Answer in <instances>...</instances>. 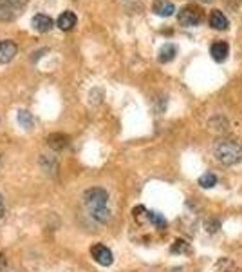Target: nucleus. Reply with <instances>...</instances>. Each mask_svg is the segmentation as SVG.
Instances as JSON below:
<instances>
[{
    "instance_id": "18",
    "label": "nucleus",
    "mask_w": 242,
    "mask_h": 272,
    "mask_svg": "<svg viewBox=\"0 0 242 272\" xmlns=\"http://www.w3.org/2000/svg\"><path fill=\"white\" fill-rule=\"evenodd\" d=\"M4 212H6V205H4V198L0 196V218L4 216Z\"/></svg>"
},
{
    "instance_id": "15",
    "label": "nucleus",
    "mask_w": 242,
    "mask_h": 272,
    "mask_svg": "<svg viewBox=\"0 0 242 272\" xmlns=\"http://www.w3.org/2000/svg\"><path fill=\"white\" fill-rule=\"evenodd\" d=\"M18 124L24 129H31L35 125V118L29 111H18Z\"/></svg>"
},
{
    "instance_id": "14",
    "label": "nucleus",
    "mask_w": 242,
    "mask_h": 272,
    "mask_svg": "<svg viewBox=\"0 0 242 272\" xmlns=\"http://www.w3.org/2000/svg\"><path fill=\"white\" fill-rule=\"evenodd\" d=\"M199 185L203 189H211L217 185V176H215L213 172H204L203 176L199 178Z\"/></svg>"
},
{
    "instance_id": "13",
    "label": "nucleus",
    "mask_w": 242,
    "mask_h": 272,
    "mask_svg": "<svg viewBox=\"0 0 242 272\" xmlns=\"http://www.w3.org/2000/svg\"><path fill=\"white\" fill-rule=\"evenodd\" d=\"M145 214H147V220L150 221V223H154L157 229H165V227H167V220H165V218L161 216L159 212L147 211V212H145Z\"/></svg>"
},
{
    "instance_id": "10",
    "label": "nucleus",
    "mask_w": 242,
    "mask_h": 272,
    "mask_svg": "<svg viewBox=\"0 0 242 272\" xmlns=\"http://www.w3.org/2000/svg\"><path fill=\"white\" fill-rule=\"evenodd\" d=\"M175 6L172 4L170 0H155L154 2V13L159 16H170L174 15Z\"/></svg>"
},
{
    "instance_id": "6",
    "label": "nucleus",
    "mask_w": 242,
    "mask_h": 272,
    "mask_svg": "<svg viewBox=\"0 0 242 272\" xmlns=\"http://www.w3.org/2000/svg\"><path fill=\"white\" fill-rule=\"evenodd\" d=\"M31 26L35 31L38 33H47L49 29L55 26V22H52V18L49 15H44V13H38V15L33 16V20H31Z\"/></svg>"
},
{
    "instance_id": "19",
    "label": "nucleus",
    "mask_w": 242,
    "mask_h": 272,
    "mask_svg": "<svg viewBox=\"0 0 242 272\" xmlns=\"http://www.w3.org/2000/svg\"><path fill=\"white\" fill-rule=\"evenodd\" d=\"M172 272H183V268H174Z\"/></svg>"
},
{
    "instance_id": "16",
    "label": "nucleus",
    "mask_w": 242,
    "mask_h": 272,
    "mask_svg": "<svg viewBox=\"0 0 242 272\" xmlns=\"http://www.w3.org/2000/svg\"><path fill=\"white\" fill-rule=\"evenodd\" d=\"M170 251L174 252V254H183V252H188V251H190V245H188L184 240H175Z\"/></svg>"
},
{
    "instance_id": "9",
    "label": "nucleus",
    "mask_w": 242,
    "mask_h": 272,
    "mask_svg": "<svg viewBox=\"0 0 242 272\" xmlns=\"http://www.w3.org/2000/svg\"><path fill=\"white\" fill-rule=\"evenodd\" d=\"M211 56H213L215 62H224L228 58V53H230V46L226 42H215L210 49Z\"/></svg>"
},
{
    "instance_id": "12",
    "label": "nucleus",
    "mask_w": 242,
    "mask_h": 272,
    "mask_svg": "<svg viewBox=\"0 0 242 272\" xmlns=\"http://www.w3.org/2000/svg\"><path fill=\"white\" fill-rule=\"evenodd\" d=\"M175 55H177V48L174 44H165L161 48V51H159V62L161 64H168V62L174 60Z\"/></svg>"
},
{
    "instance_id": "4",
    "label": "nucleus",
    "mask_w": 242,
    "mask_h": 272,
    "mask_svg": "<svg viewBox=\"0 0 242 272\" xmlns=\"http://www.w3.org/2000/svg\"><path fill=\"white\" fill-rule=\"evenodd\" d=\"M91 254H92V258H94L96 263L103 265V267H109V265H112V261H114L112 251L109 247H105V245H101V243L92 245Z\"/></svg>"
},
{
    "instance_id": "11",
    "label": "nucleus",
    "mask_w": 242,
    "mask_h": 272,
    "mask_svg": "<svg viewBox=\"0 0 242 272\" xmlns=\"http://www.w3.org/2000/svg\"><path fill=\"white\" fill-rule=\"evenodd\" d=\"M47 144L52 151H62L69 145V138L65 134H60V132H55L47 138Z\"/></svg>"
},
{
    "instance_id": "2",
    "label": "nucleus",
    "mask_w": 242,
    "mask_h": 272,
    "mask_svg": "<svg viewBox=\"0 0 242 272\" xmlns=\"http://www.w3.org/2000/svg\"><path fill=\"white\" fill-rule=\"evenodd\" d=\"M215 158L223 165H235L242 162V144L237 140H230V138H223L219 140L213 147Z\"/></svg>"
},
{
    "instance_id": "20",
    "label": "nucleus",
    "mask_w": 242,
    "mask_h": 272,
    "mask_svg": "<svg viewBox=\"0 0 242 272\" xmlns=\"http://www.w3.org/2000/svg\"><path fill=\"white\" fill-rule=\"evenodd\" d=\"M201 2H211V0H201Z\"/></svg>"
},
{
    "instance_id": "7",
    "label": "nucleus",
    "mask_w": 242,
    "mask_h": 272,
    "mask_svg": "<svg viewBox=\"0 0 242 272\" xmlns=\"http://www.w3.org/2000/svg\"><path fill=\"white\" fill-rule=\"evenodd\" d=\"M210 24H211V28L217 29V31H226V29L230 28V20H228V16L224 15L223 11H219V9L211 11Z\"/></svg>"
},
{
    "instance_id": "3",
    "label": "nucleus",
    "mask_w": 242,
    "mask_h": 272,
    "mask_svg": "<svg viewBox=\"0 0 242 272\" xmlns=\"http://www.w3.org/2000/svg\"><path fill=\"white\" fill-rule=\"evenodd\" d=\"M177 20H179V24L184 26V28L199 26L201 22H203V9L197 8V6H194V4L184 6V8L179 9Z\"/></svg>"
},
{
    "instance_id": "1",
    "label": "nucleus",
    "mask_w": 242,
    "mask_h": 272,
    "mask_svg": "<svg viewBox=\"0 0 242 272\" xmlns=\"http://www.w3.org/2000/svg\"><path fill=\"white\" fill-rule=\"evenodd\" d=\"M85 205H87L91 216L94 218L98 223H109L111 221V211H109V194L105 189L101 187H92L85 191L84 194Z\"/></svg>"
},
{
    "instance_id": "5",
    "label": "nucleus",
    "mask_w": 242,
    "mask_h": 272,
    "mask_svg": "<svg viewBox=\"0 0 242 272\" xmlns=\"http://www.w3.org/2000/svg\"><path fill=\"white\" fill-rule=\"evenodd\" d=\"M18 53V46L11 40H0V64H8Z\"/></svg>"
},
{
    "instance_id": "8",
    "label": "nucleus",
    "mask_w": 242,
    "mask_h": 272,
    "mask_svg": "<svg viewBox=\"0 0 242 272\" xmlns=\"http://www.w3.org/2000/svg\"><path fill=\"white\" fill-rule=\"evenodd\" d=\"M76 22H78V18H76L74 13H72V11H64L62 15L58 16L56 24H58V28L62 29V31H71V29L76 26Z\"/></svg>"
},
{
    "instance_id": "17",
    "label": "nucleus",
    "mask_w": 242,
    "mask_h": 272,
    "mask_svg": "<svg viewBox=\"0 0 242 272\" xmlns=\"http://www.w3.org/2000/svg\"><path fill=\"white\" fill-rule=\"evenodd\" d=\"M6 2H8L11 9H16V8H20V6H24L28 0H6Z\"/></svg>"
}]
</instances>
